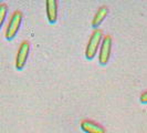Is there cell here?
Returning a JSON list of instances; mask_svg holds the SVG:
<instances>
[{
    "mask_svg": "<svg viewBox=\"0 0 147 133\" xmlns=\"http://www.w3.org/2000/svg\"><path fill=\"white\" fill-rule=\"evenodd\" d=\"M102 40H103V31L100 29H95L93 31V33L91 35L88 45H86V49H85V58L86 59L92 60L95 57Z\"/></svg>",
    "mask_w": 147,
    "mask_h": 133,
    "instance_id": "cell-1",
    "label": "cell"
},
{
    "mask_svg": "<svg viewBox=\"0 0 147 133\" xmlns=\"http://www.w3.org/2000/svg\"><path fill=\"white\" fill-rule=\"evenodd\" d=\"M22 12L21 11H15L10 20H9V23L7 26V29H6V33H5V37L7 40H12L13 38L17 36L18 31H19V28L21 26V22H22Z\"/></svg>",
    "mask_w": 147,
    "mask_h": 133,
    "instance_id": "cell-2",
    "label": "cell"
},
{
    "mask_svg": "<svg viewBox=\"0 0 147 133\" xmlns=\"http://www.w3.org/2000/svg\"><path fill=\"white\" fill-rule=\"evenodd\" d=\"M112 38L110 36L103 37V40L100 45V53H98V62L101 66H106L110 61L111 51H112Z\"/></svg>",
    "mask_w": 147,
    "mask_h": 133,
    "instance_id": "cell-3",
    "label": "cell"
},
{
    "mask_svg": "<svg viewBox=\"0 0 147 133\" xmlns=\"http://www.w3.org/2000/svg\"><path fill=\"white\" fill-rule=\"evenodd\" d=\"M30 52V43L28 41H23L21 42L20 47H19V50L17 53V57H16V69L17 70H22L24 66H26V62L28 59V56H29Z\"/></svg>",
    "mask_w": 147,
    "mask_h": 133,
    "instance_id": "cell-4",
    "label": "cell"
},
{
    "mask_svg": "<svg viewBox=\"0 0 147 133\" xmlns=\"http://www.w3.org/2000/svg\"><path fill=\"white\" fill-rule=\"evenodd\" d=\"M81 129L85 133H105L103 126L91 120H83L81 122Z\"/></svg>",
    "mask_w": 147,
    "mask_h": 133,
    "instance_id": "cell-5",
    "label": "cell"
},
{
    "mask_svg": "<svg viewBox=\"0 0 147 133\" xmlns=\"http://www.w3.org/2000/svg\"><path fill=\"white\" fill-rule=\"evenodd\" d=\"M47 17L50 23H55L58 19V1L57 0H47Z\"/></svg>",
    "mask_w": 147,
    "mask_h": 133,
    "instance_id": "cell-6",
    "label": "cell"
},
{
    "mask_svg": "<svg viewBox=\"0 0 147 133\" xmlns=\"http://www.w3.org/2000/svg\"><path fill=\"white\" fill-rule=\"evenodd\" d=\"M107 15H109V8H107V6H101V7L98 8V10L96 11L94 17H93L92 27L93 28H97L103 22L104 19L107 17Z\"/></svg>",
    "mask_w": 147,
    "mask_h": 133,
    "instance_id": "cell-7",
    "label": "cell"
},
{
    "mask_svg": "<svg viewBox=\"0 0 147 133\" xmlns=\"http://www.w3.org/2000/svg\"><path fill=\"white\" fill-rule=\"evenodd\" d=\"M8 12V6L6 3H0V29L3 24V22L6 20V17H7Z\"/></svg>",
    "mask_w": 147,
    "mask_h": 133,
    "instance_id": "cell-8",
    "label": "cell"
},
{
    "mask_svg": "<svg viewBox=\"0 0 147 133\" xmlns=\"http://www.w3.org/2000/svg\"><path fill=\"white\" fill-rule=\"evenodd\" d=\"M140 101L142 102V103H147V91H145V92H143L142 94H140Z\"/></svg>",
    "mask_w": 147,
    "mask_h": 133,
    "instance_id": "cell-9",
    "label": "cell"
}]
</instances>
